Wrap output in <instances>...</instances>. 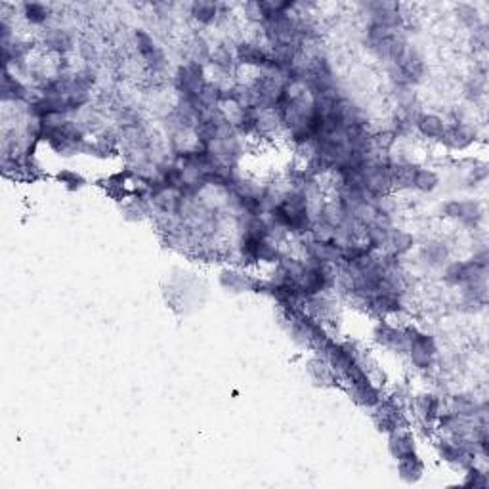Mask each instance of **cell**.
Here are the masks:
<instances>
[{"instance_id":"1","label":"cell","mask_w":489,"mask_h":489,"mask_svg":"<svg viewBox=\"0 0 489 489\" xmlns=\"http://www.w3.org/2000/svg\"><path fill=\"white\" fill-rule=\"evenodd\" d=\"M419 331L413 327H394L390 323L380 322L377 327L373 329V338L375 343L385 346L388 350H394L398 354H404L409 350L411 338L417 335Z\"/></svg>"},{"instance_id":"2","label":"cell","mask_w":489,"mask_h":489,"mask_svg":"<svg viewBox=\"0 0 489 489\" xmlns=\"http://www.w3.org/2000/svg\"><path fill=\"white\" fill-rule=\"evenodd\" d=\"M176 86L184 96V99H197L207 86L203 65L188 62L176 73Z\"/></svg>"},{"instance_id":"3","label":"cell","mask_w":489,"mask_h":489,"mask_svg":"<svg viewBox=\"0 0 489 489\" xmlns=\"http://www.w3.org/2000/svg\"><path fill=\"white\" fill-rule=\"evenodd\" d=\"M446 281L449 285L464 287L469 283H478V281H488V268L478 266L474 260H464V262H453L446 268Z\"/></svg>"},{"instance_id":"4","label":"cell","mask_w":489,"mask_h":489,"mask_svg":"<svg viewBox=\"0 0 489 489\" xmlns=\"http://www.w3.org/2000/svg\"><path fill=\"white\" fill-rule=\"evenodd\" d=\"M409 359L417 369L425 371L430 369L434 364V359L438 356V346H436V338L427 333H417L411 338L409 344Z\"/></svg>"},{"instance_id":"5","label":"cell","mask_w":489,"mask_h":489,"mask_svg":"<svg viewBox=\"0 0 489 489\" xmlns=\"http://www.w3.org/2000/svg\"><path fill=\"white\" fill-rule=\"evenodd\" d=\"M443 214L461 222L467 228H478L483 218V210L482 205L474 199H464V201H448L443 205Z\"/></svg>"},{"instance_id":"6","label":"cell","mask_w":489,"mask_h":489,"mask_svg":"<svg viewBox=\"0 0 489 489\" xmlns=\"http://www.w3.org/2000/svg\"><path fill=\"white\" fill-rule=\"evenodd\" d=\"M375 425L380 432L392 434L399 430V428L406 427V419H404V411L401 407L396 401H380L377 407H375Z\"/></svg>"},{"instance_id":"7","label":"cell","mask_w":489,"mask_h":489,"mask_svg":"<svg viewBox=\"0 0 489 489\" xmlns=\"http://www.w3.org/2000/svg\"><path fill=\"white\" fill-rule=\"evenodd\" d=\"M134 41H136V48L140 52V56L147 62V65H151L153 69H163L167 65V57L157 42L151 39V35H147L146 31H136L134 33Z\"/></svg>"},{"instance_id":"8","label":"cell","mask_w":489,"mask_h":489,"mask_svg":"<svg viewBox=\"0 0 489 489\" xmlns=\"http://www.w3.org/2000/svg\"><path fill=\"white\" fill-rule=\"evenodd\" d=\"M348 394L357 406L365 407V409H375L383 401L380 392H378L377 386L373 385L371 378H364V380H357V383L348 385Z\"/></svg>"},{"instance_id":"9","label":"cell","mask_w":489,"mask_h":489,"mask_svg":"<svg viewBox=\"0 0 489 489\" xmlns=\"http://www.w3.org/2000/svg\"><path fill=\"white\" fill-rule=\"evenodd\" d=\"M476 140V132L464 123H455L451 126H446V132L441 136V142L448 149L453 151H462L469 146H472Z\"/></svg>"},{"instance_id":"10","label":"cell","mask_w":489,"mask_h":489,"mask_svg":"<svg viewBox=\"0 0 489 489\" xmlns=\"http://www.w3.org/2000/svg\"><path fill=\"white\" fill-rule=\"evenodd\" d=\"M235 57H237L239 63L266 69V67L270 65L272 54H270L264 46L256 44V42H241L237 46V50H235Z\"/></svg>"},{"instance_id":"11","label":"cell","mask_w":489,"mask_h":489,"mask_svg":"<svg viewBox=\"0 0 489 489\" xmlns=\"http://www.w3.org/2000/svg\"><path fill=\"white\" fill-rule=\"evenodd\" d=\"M415 404V413L425 427H430L438 420V415L441 413V401L436 394H419L413 399Z\"/></svg>"},{"instance_id":"12","label":"cell","mask_w":489,"mask_h":489,"mask_svg":"<svg viewBox=\"0 0 489 489\" xmlns=\"http://www.w3.org/2000/svg\"><path fill=\"white\" fill-rule=\"evenodd\" d=\"M388 449H390L392 457L399 461L407 455L417 453V443H415V438H413L411 432H407L404 428H399L396 432L388 434Z\"/></svg>"},{"instance_id":"13","label":"cell","mask_w":489,"mask_h":489,"mask_svg":"<svg viewBox=\"0 0 489 489\" xmlns=\"http://www.w3.org/2000/svg\"><path fill=\"white\" fill-rule=\"evenodd\" d=\"M220 285L231 293H243V291H254L256 280H252L247 273H241L237 270H224L220 273Z\"/></svg>"},{"instance_id":"14","label":"cell","mask_w":489,"mask_h":489,"mask_svg":"<svg viewBox=\"0 0 489 489\" xmlns=\"http://www.w3.org/2000/svg\"><path fill=\"white\" fill-rule=\"evenodd\" d=\"M398 474L406 483H417L425 474V462L417 453H411L398 461Z\"/></svg>"},{"instance_id":"15","label":"cell","mask_w":489,"mask_h":489,"mask_svg":"<svg viewBox=\"0 0 489 489\" xmlns=\"http://www.w3.org/2000/svg\"><path fill=\"white\" fill-rule=\"evenodd\" d=\"M42 41H44L46 48L56 52V54H67L73 48V44H75L73 35L67 33V31H63V29H48V31H44Z\"/></svg>"},{"instance_id":"16","label":"cell","mask_w":489,"mask_h":489,"mask_svg":"<svg viewBox=\"0 0 489 489\" xmlns=\"http://www.w3.org/2000/svg\"><path fill=\"white\" fill-rule=\"evenodd\" d=\"M308 373L310 377L314 378L315 385L319 386H333L336 380V373L331 369V365L327 364L325 357H314L308 361Z\"/></svg>"},{"instance_id":"17","label":"cell","mask_w":489,"mask_h":489,"mask_svg":"<svg viewBox=\"0 0 489 489\" xmlns=\"http://www.w3.org/2000/svg\"><path fill=\"white\" fill-rule=\"evenodd\" d=\"M367 306L378 315L398 314L399 310H401V298L396 293H378L373 298H369Z\"/></svg>"},{"instance_id":"18","label":"cell","mask_w":489,"mask_h":489,"mask_svg":"<svg viewBox=\"0 0 489 489\" xmlns=\"http://www.w3.org/2000/svg\"><path fill=\"white\" fill-rule=\"evenodd\" d=\"M417 130H419L425 138H432V140H441V136L446 132V123L441 117L434 115V113H425L419 115V119L415 123Z\"/></svg>"},{"instance_id":"19","label":"cell","mask_w":489,"mask_h":489,"mask_svg":"<svg viewBox=\"0 0 489 489\" xmlns=\"http://www.w3.org/2000/svg\"><path fill=\"white\" fill-rule=\"evenodd\" d=\"M417 168L413 165H407V163H390V182L392 188L396 189H411L413 182H415V174H417Z\"/></svg>"},{"instance_id":"20","label":"cell","mask_w":489,"mask_h":489,"mask_svg":"<svg viewBox=\"0 0 489 489\" xmlns=\"http://www.w3.org/2000/svg\"><path fill=\"white\" fill-rule=\"evenodd\" d=\"M480 404L472 394H457L451 398V411L457 413L462 419H474L480 411Z\"/></svg>"},{"instance_id":"21","label":"cell","mask_w":489,"mask_h":489,"mask_svg":"<svg viewBox=\"0 0 489 489\" xmlns=\"http://www.w3.org/2000/svg\"><path fill=\"white\" fill-rule=\"evenodd\" d=\"M390 230L392 226L380 224V222H375L369 228H365V239H367V243L371 245L373 251H380V249H386L390 245Z\"/></svg>"},{"instance_id":"22","label":"cell","mask_w":489,"mask_h":489,"mask_svg":"<svg viewBox=\"0 0 489 489\" xmlns=\"http://www.w3.org/2000/svg\"><path fill=\"white\" fill-rule=\"evenodd\" d=\"M27 98V88L10 75V71L4 69L2 77V102H21Z\"/></svg>"},{"instance_id":"23","label":"cell","mask_w":489,"mask_h":489,"mask_svg":"<svg viewBox=\"0 0 489 489\" xmlns=\"http://www.w3.org/2000/svg\"><path fill=\"white\" fill-rule=\"evenodd\" d=\"M448 247L443 243H427L425 247H422V251H420V259L425 260L428 266H432V268H438V266H441L446 260H448Z\"/></svg>"},{"instance_id":"24","label":"cell","mask_w":489,"mask_h":489,"mask_svg":"<svg viewBox=\"0 0 489 489\" xmlns=\"http://www.w3.org/2000/svg\"><path fill=\"white\" fill-rule=\"evenodd\" d=\"M438 186H440V176L436 174L434 170H430V168H417L413 188L420 191V193H432Z\"/></svg>"},{"instance_id":"25","label":"cell","mask_w":489,"mask_h":489,"mask_svg":"<svg viewBox=\"0 0 489 489\" xmlns=\"http://www.w3.org/2000/svg\"><path fill=\"white\" fill-rule=\"evenodd\" d=\"M235 54L231 52L228 46H218L214 50V54H210V63L214 65V69H218L220 73H231L233 67H235Z\"/></svg>"},{"instance_id":"26","label":"cell","mask_w":489,"mask_h":489,"mask_svg":"<svg viewBox=\"0 0 489 489\" xmlns=\"http://www.w3.org/2000/svg\"><path fill=\"white\" fill-rule=\"evenodd\" d=\"M23 15L33 25H44L52 15V8L46 4H39V2H27L23 4Z\"/></svg>"},{"instance_id":"27","label":"cell","mask_w":489,"mask_h":489,"mask_svg":"<svg viewBox=\"0 0 489 489\" xmlns=\"http://www.w3.org/2000/svg\"><path fill=\"white\" fill-rule=\"evenodd\" d=\"M413 243H415V239H413V235L409 233V231L406 230H396V228H392L390 230V245L388 247H392V252L394 254H406L407 251H411L413 249Z\"/></svg>"},{"instance_id":"28","label":"cell","mask_w":489,"mask_h":489,"mask_svg":"<svg viewBox=\"0 0 489 489\" xmlns=\"http://www.w3.org/2000/svg\"><path fill=\"white\" fill-rule=\"evenodd\" d=\"M218 10H220V6L214 4V2H193L191 4V15L199 23H205V25H209V23L216 20Z\"/></svg>"},{"instance_id":"29","label":"cell","mask_w":489,"mask_h":489,"mask_svg":"<svg viewBox=\"0 0 489 489\" xmlns=\"http://www.w3.org/2000/svg\"><path fill=\"white\" fill-rule=\"evenodd\" d=\"M123 214L126 220L130 222H138L142 218L147 216V203L144 201V197H132L130 201H126L123 207Z\"/></svg>"},{"instance_id":"30","label":"cell","mask_w":489,"mask_h":489,"mask_svg":"<svg viewBox=\"0 0 489 489\" xmlns=\"http://www.w3.org/2000/svg\"><path fill=\"white\" fill-rule=\"evenodd\" d=\"M457 18H459L462 25H467L469 29H478L482 25L480 12L472 4H459L457 6Z\"/></svg>"},{"instance_id":"31","label":"cell","mask_w":489,"mask_h":489,"mask_svg":"<svg viewBox=\"0 0 489 489\" xmlns=\"http://www.w3.org/2000/svg\"><path fill=\"white\" fill-rule=\"evenodd\" d=\"M96 84V73L90 69H83L73 75V92H83V94H90L92 86ZM71 92V94H73Z\"/></svg>"},{"instance_id":"32","label":"cell","mask_w":489,"mask_h":489,"mask_svg":"<svg viewBox=\"0 0 489 489\" xmlns=\"http://www.w3.org/2000/svg\"><path fill=\"white\" fill-rule=\"evenodd\" d=\"M464 488H488L489 485V480H488V474L483 472V470H480L476 464H472V467H469L467 469V474H464Z\"/></svg>"},{"instance_id":"33","label":"cell","mask_w":489,"mask_h":489,"mask_svg":"<svg viewBox=\"0 0 489 489\" xmlns=\"http://www.w3.org/2000/svg\"><path fill=\"white\" fill-rule=\"evenodd\" d=\"M464 90H467V96H469V99L482 98L483 94H485V77H483V75H480V77L470 78Z\"/></svg>"},{"instance_id":"34","label":"cell","mask_w":489,"mask_h":489,"mask_svg":"<svg viewBox=\"0 0 489 489\" xmlns=\"http://www.w3.org/2000/svg\"><path fill=\"white\" fill-rule=\"evenodd\" d=\"M57 180L62 184H65V188L67 189H81L84 186L83 176H78L77 172H71V170H62V172L57 174Z\"/></svg>"},{"instance_id":"35","label":"cell","mask_w":489,"mask_h":489,"mask_svg":"<svg viewBox=\"0 0 489 489\" xmlns=\"http://www.w3.org/2000/svg\"><path fill=\"white\" fill-rule=\"evenodd\" d=\"M488 174H489V170L485 165L474 167L472 168V172H470V182H474V184L485 182V180H488Z\"/></svg>"},{"instance_id":"36","label":"cell","mask_w":489,"mask_h":489,"mask_svg":"<svg viewBox=\"0 0 489 489\" xmlns=\"http://www.w3.org/2000/svg\"><path fill=\"white\" fill-rule=\"evenodd\" d=\"M474 42L478 48H485L488 46V29L480 25L478 29H474Z\"/></svg>"},{"instance_id":"37","label":"cell","mask_w":489,"mask_h":489,"mask_svg":"<svg viewBox=\"0 0 489 489\" xmlns=\"http://www.w3.org/2000/svg\"><path fill=\"white\" fill-rule=\"evenodd\" d=\"M472 260H474L476 264L482 266V268H489V252L488 249H482L480 252H476L474 256H472Z\"/></svg>"}]
</instances>
